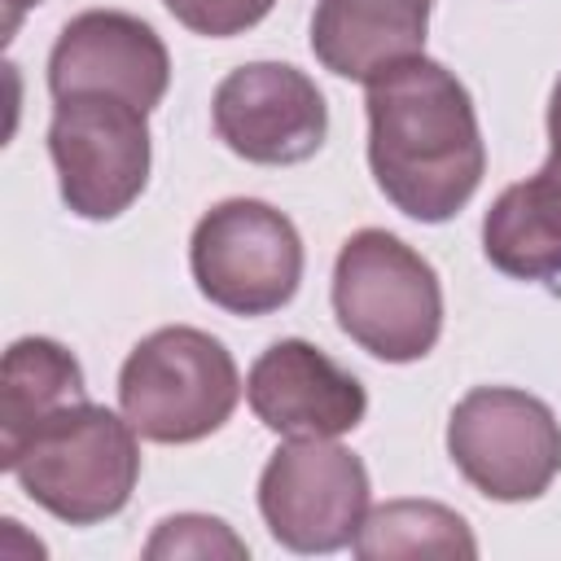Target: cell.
<instances>
[{
	"instance_id": "277c9868",
	"label": "cell",
	"mask_w": 561,
	"mask_h": 561,
	"mask_svg": "<svg viewBox=\"0 0 561 561\" xmlns=\"http://www.w3.org/2000/svg\"><path fill=\"white\" fill-rule=\"evenodd\" d=\"M237 399L232 351L193 324L153 329L118 368V408L149 443H197L232 416Z\"/></svg>"
},
{
	"instance_id": "5b68a950",
	"label": "cell",
	"mask_w": 561,
	"mask_h": 561,
	"mask_svg": "<svg viewBox=\"0 0 561 561\" xmlns=\"http://www.w3.org/2000/svg\"><path fill=\"white\" fill-rule=\"evenodd\" d=\"M188 267L210 307L228 316H272L302 285V237L276 206L228 197L197 219Z\"/></svg>"
},
{
	"instance_id": "4fadbf2b",
	"label": "cell",
	"mask_w": 561,
	"mask_h": 561,
	"mask_svg": "<svg viewBox=\"0 0 561 561\" xmlns=\"http://www.w3.org/2000/svg\"><path fill=\"white\" fill-rule=\"evenodd\" d=\"M482 254L513 280H561V149L491 202Z\"/></svg>"
},
{
	"instance_id": "e0dca14e",
	"label": "cell",
	"mask_w": 561,
	"mask_h": 561,
	"mask_svg": "<svg viewBox=\"0 0 561 561\" xmlns=\"http://www.w3.org/2000/svg\"><path fill=\"white\" fill-rule=\"evenodd\" d=\"M162 4L193 35L228 39V35H241V31L259 26L272 13L276 0H162Z\"/></svg>"
},
{
	"instance_id": "7a4b0ae2",
	"label": "cell",
	"mask_w": 561,
	"mask_h": 561,
	"mask_svg": "<svg viewBox=\"0 0 561 561\" xmlns=\"http://www.w3.org/2000/svg\"><path fill=\"white\" fill-rule=\"evenodd\" d=\"M337 329L386 364H416L443 333V285L430 259L386 228H359L333 263Z\"/></svg>"
},
{
	"instance_id": "9a60e30c",
	"label": "cell",
	"mask_w": 561,
	"mask_h": 561,
	"mask_svg": "<svg viewBox=\"0 0 561 561\" xmlns=\"http://www.w3.org/2000/svg\"><path fill=\"white\" fill-rule=\"evenodd\" d=\"M355 557L359 561H416V557H434V561H473L478 557V539L469 530V522L434 500H386L377 504L359 535H355Z\"/></svg>"
},
{
	"instance_id": "ac0fdd59",
	"label": "cell",
	"mask_w": 561,
	"mask_h": 561,
	"mask_svg": "<svg viewBox=\"0 0 561 561\" xmlns=\"http://www.w3.org/2000/svg\"><path fill=\"white\" fill-rule=\"evenodd\" d=\"M548 140H552V149H561V75H557L552 96H548Z\"/></svg>"
},
{
	"instance_id": "2e32d148",
	"label": "cell",
	"mask_w": 561,
	"mask_h": 561,
	"mask_svg": "<svg viewBox=\"0 0 561 561\" xmlns=\"http://www.w3.org/2000/svg\"><path fill=\"white\" fill-rule=\"evenodd\" d=\"M145 557L149 561H206V557H232V561H241V557H250V548L219 517L175 513V517H162L158 522V530L145 543Z\"/></svg>"
},
{
	"instance_id": "ba28073f",
	"label": "cell",
	"mask_w": 561,
	"mask_h": 561,
	"mask_svg": "<svg viewBox=\"0 0 561 561\" xmlns=\"http://www.w3.org/2000/svg\"><path fill=\"white\" fill-rule=\"evenodd\" d=\"M368 469L333 438H289L259 473V513L289 552H337L368 517Z\"/></svg>"
},
{
	"instance_id": "3957f363",
	"label": "cell",
	"mask_w": 561,
	"mask_h": 561,
	"mask_svg": "<svg viewBox=\"0 0 561 561\" xmlns=\"http://www.w3.org/2000/svg\"><path fill=\"white\" fill-rule=\"evenodd\" d=\"M4 469L57 522L96 526L127 508L140 482V447L127 416L83 399L48 416Z\"/></svg>"
},
{
	"instance_id": "8fae6325",
	"label": "cell",
	"mask_w": 561,
	"mask_h": 561,
	"mask_svg": "<svg viewBox=\"0 0 561 561\" xmlns=\"http://www.w3.org/2000/svg\"><path fill=\"white\" fill-rule=\"evenodd\" d=\"M245 399L280 438H342L368 412L359 377L302 337H280L254 359Z\"/></svg>"
},
{
	"instance_id": "52a82bcc",
	"label": "cell",
	"mask_w": 561,
	"mask_h": 561,
	"mask_svg": "<svg viewBox=\"0 0 561 561\" xmlns=\"http://www.w3.org/2000/svg\"><path fill=\"white\" fill-rule=\"evenodd\" d=\"M48 153L61 202L79 219H118L149 184V123L145 110L118 96H61L48 123Z\"/></svg>"
},
{
	"instance_id": "5bb4252c",
	"label": "cell",
	"mask_w": 561,
	"mask_h": 561,
	"mask_svg": "<svg viewBox=\"0 0 561 561\" xmlns=\"http://www.w3.org/2000/svg\"><path fill=\"white\" fill-rule=\"evenodd\" d=\"M88 399L79 359L53 337H18L4 351L0 386V465H9L22 443L57 412Z\"/></svg>"
},
{
	"instance_id": "9c48e42d",
	"label": "cell",
	"mask_w": 561,
	"mask_h": 561,
	"mask_svg": "<svg viewBox=\"0 0 561 561\" xmlns=\"http://www.w3.org/2000/svg\"><path fill=\"white\" fill-rule=\"evenodd\" d=\"M215 136L245 162L294 167L320 153L329 105L316 79L285 61H250L219 79L210 101Z\"/></svg>"
},
{
	"instance_id": "30bf717a",
	"label": "cell",
	"mask_w": 561,
	"mask_h": 561,
	"mask_svg": "<svg viewBox=\"0 0 561 561\" xmlns=\"http://www.w3.org/2000/svg\"><path fill=\"white\" fill-rule=\"evenodd\" d=\"M171 88L167 44L149 22L123 9H88L70 18L48 53V92L61 96H118L136 110H153Z\"/></svg>"
},
{
	"instance_id": "8992f818",
	"label": "cell",
	"mask_w": 561,
	"mask_h": 561,
	"mask_svg": "<svg viewBox=\"0 0 561 561\" xmlns=\"http://www.w3.org/2000/svg\"><path fill=\"white\" fill-rule=\"evenodd\" d=\"M447 456L486 500H539L561 473V421L526 390L478 386L447 416Z\"/></svg>"
},
{
	"instance_id": "d6986e66",
	"label": "cell",
	"mask_w": 561,
	"mask_h": 561,
	"mask_svg": "<svg viewBox=\"0 0 561 561\" xmlns=\"http://www.w3.org/2000/svg\"><path fill=\"white\" fill-rule=\"evenodd\" d=\"M35 4H44V0H4V39H13V31H18L22 13H26V9H35Z\"/></svg>"
},
{
	"instance_id": "6da1fadb",
	"label": "cell",
	"mask_w": 561,
	"mask_h": 561,
	"mask_svg": "<svg viewBox=\"0 0 561 561\" xmlns=\"http://www.w3.org/2000/svg\"><path fill=\"white\" fill-rule=\"evenodd\" d=\"M368 167L394 210L447 224L469 206L486 171L469 88L425 53L368 83Z\"/></svg>"
},
{
	"instance_id": "7c38bea8",
	"label": "cell",
	"mask_w": 561,
	"mask_h": 561,
	"mask_svg": "<svg viewBox=\"0 0 561 561\" xmlns=\"http://www.w3.org/2000/svg\"><path fill=\"white\" fill-rule=\"evenodd\" d=\"M434 0H316L311 53L337 79L373 83L399 61L421 57Z\"/></svg>"
}]
</instances>
